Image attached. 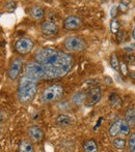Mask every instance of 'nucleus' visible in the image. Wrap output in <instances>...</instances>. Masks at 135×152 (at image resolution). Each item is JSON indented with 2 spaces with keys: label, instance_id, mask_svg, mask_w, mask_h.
Masks as SVG:
<instances>
[{
  "label": "nucleus",
  "instance_id": "nucleus-1",
  "mask_svg": "<svg viewBox=\"0 0 135 152\" xmlns=\"http://www.w3.org/2000/svg\"><path fill=\"white\" fill-rule=\"evenodd\" d=\"M33 60L44 68L47 80L67 76L74 66V58L58 49L43 47L35 51Z\"/></svg>",
  "mask_w": 135,
  "mask_h": 152
},
{
  "label": "nucleus",
  "instance_id": "nucleus-2",
  "mask_svg": "<svg viewBox=\"0 0 135 152\" xmlns=\"http://www.w3.org/2000/svg\"><path fill=\"white\" fill-rule=\"evenodd\" d=\"M38 92V81L24 74L19 79L17 88V99L20 104H27L32 102Z\"/></svg>",
  "mask_w": 135,
  "mask_h": 152
},
{
  "label": "nucleus",
  "instance_id": "nucleus-3",
  "mask_svg": "<svg viewBox=\"0 0 135 152\" xmlns=\"http://www.w3.org/2000/svg\"><path fill=\"white\" fill-rule=\"evenodd\" d=\"M63 87L60 84H53L43 90L41 94V100L43 104H53L59 100L63 95Z\"/></svg>",
  "mask_w": 135,
  "mask_h": 152
},
{
  "label": "nucleus",
  "instance_id": "nucleus-4",
  "mask_svg": "<svg viewBox=\"0 0 135 152\" xmlns=\"http://www.w3.org/2000/svg\"><path fill=\"white\" fill-rule=\"evenodd\" d=\"M63 46L67 49L69 52H73V53H78V52H82L83 50H85L86 48V42L80 36H76V35H72V36H68L67 38L63 42Z\"/></svg>",
  "mask_w": 135,
  "mask_h": 152
},
{
  "label": "nucleus",
  "instance_id": "nucleus-5",
  "mask_svg": "<svg viewBox=\"0 0 135 152\" xmlns=\"http://www.w3.org/2000/svg\"><path fill=\"white\" fill-rule=\"evenodd\" d=\"M24 74L28 75L29 77H31V78L34 79V80H36L38 82L40 80L47 79L44 68L42 67V65H40L38 62H35L34 60L25 64Z\"/></svg>",
  "mask_w": 135,
  "mask_h": 152
},
{
  "label": "nucleus",
  "instance_id": "nucleus-6",
  "mask_svg": "<svg viewBox=\"0 0 135 152\" xmlns=\"http://www.w3.org/2000/svg\"><path fill=\"white\" fill-rule=\"evenodd\" d=\"M34 49V42L30 37H27V36H23L20 37L16 40L15 42V50L17 51V53L22 56L29 54V53L32 52Z\"/></svg>",
  "mask_w": 135,
  "mask_h": 152
},
{
  "label": "nucleus",
  "instance_id": "nucleus-7",
  "mask_svg": "<svg viewBox=\"0 0 135 152\" xmlns=\"http://www.w3.org/2000/svg\"><path fill=\"white\" fill-rule=\"evenodd\" d=\"M24 61L21 57H15L10 63L7 68V78L12 81H15L20 77V74L23 69Z\"/></svg>",
  "mask_w": 135,
  "mask_h": 152
},
{
  "label": "nucleus",
  "instance_id": "nucleus-8",
  "mask_svg": "<svg viewBox=\"0 0 135 152\" xmlns=\"http://www.w3.org/2000/svg\"><path fill=\"white\" fill-rule=\"evenodd\" d=\"M102 96V90L99 86H93L86 92V99H85V106L93 107L100 102Z\"/></svg>",
  "mask_w": 135,
  "mask_h": 152
},
{
  "label": "nucleus",
  "instance_id": "nucleus-9",
  "mask_svg": "<svg viewBox=\"0 0 135 152\" xmlns=\"http://www.w3.org/2000/svg\"><path fill=\"white\" fill-rule=\"evenodd\" d=\"M82 26V20L81 18L74 15H71L68 16L67 18L63 20V28L68 31H73V30H77L80 27Z\"/></svg>",
  "mask_w": 135,
  "mask_h": 152
},
{
  "label": "nucleus",
  "instance_id": "nucleus-10",
  "mask_svg": "<svg viewBox=\"0 0 135 152\" xmlns=\"http://www.w3.org/2000/svg\"><path fill=\"white\" fill-rule=\"evenodd\" d=\"M41 32L44 36H54L58 33V26L56 23L51 22V21H44L41 23Z\"/></svg>",
  "mask_w": 135,
  "mask_h": 152
},
{
  "label": "nucleus",
  "instance_id": "nucleus-11",
  "mask_svg": "<svg viewBox=\"0 0 135 152\" xmlns=\"http://www.w3.org/2000/svg\"><path fill=\"white\" fill-rule=\"evenodd\" d=\"M27 134L29 139L35 143H40L44 140V132L38 125H30L27 129Z\"/></svg>",
  "mask_w": 135,
  "mask_h": 152
},
{
  "label": "nucleus",
  "instance_id": "nucleus-12",
  "mask_svg": "<svg viewBox=\"0 0 135 152\" xmlns=\"http://www.w3.org/2000/svg\"><path fill=\"white\" fill-rule=\"evenodd\" d=\"M123 122H124V118H117L110 124V126H109V128H108V134L110 138L115 139L120 136Z\"/></svg>",
  "mask_w": 135,
  "mask_h": 152
},
{
  "label": "nucleus",
  "instance_id": "nucleus-13",
  "mask_svg": "<svg viewBox=\"0 0 135 152\" xmlns=\"http://www.w3.org/2000/svg\"><path fill=\"white\" fill-rule=\"evenodd\" d=\"M55 123L59 127H69V126L73 125L74 118L67 114H59L55 118Z\"/></svg>",
  "mask_w": 135,
  "mask_h": 152
},
{
  "label": "nucleus",
  "instance_id": "nucleus-14",
  "mask_svg": "<svg viewBox=\"0 0 135 152\" xmlns=\"http://www.w3.org/2000/svg\"><path fill=\"white\" fill-rule=\"evenodd\" d=\"M85 99H86V92L83 90H78L73 94L71 102L74 106H81L82 104H85Z\"/></svg>",
  "mask_w": 135,
  "mask_h": 152
},
{
  "label": "nucleus",
  "instance_id": "nucleus-15",
  "mask_svg": "<svg viewBox=\"0 0 135 152\" xmlns=\"http://www.w3.org/2000/svg\"><path fill=\"white\" fill-rule=\"evenodd\" d=\"M29 15H30V17L32 19L38 21V20H42V19L44 18L45 10L42 6L35 4V5H32L30 8H29Z\"/></svg>",
  "mask_w": 135,
  "mask_h": 152
},
{
  "label": "nucleus",
  "instance_id": "nucleus-16",
  "mask_svg": "<svg viewBox=\"0 0 135 152\" xmlns=\"http://www.w3.org/2000/svg\"><path fill=\"white\" fill-rule=\"evenodd\" d=\"M124 120L127 122L131 127L135 126V107H129L125 111Z\"/></svg>",
  "mask_w": 135,
  "mask_h": 152
},
{
  "label": "nucleus",
  "instance_id": "nucleus-17",
  "mask_svg": "<svg viewBox=\"0 0 135 152\" xmlns=\"http://www.w3.org/2000/svg\"><path fill=\"white\" fill-rule=\"evenodd\" d=\"M82 147L84 152H99L98 143L94 139H89V140L84 141Z\"/></svg>",
  "mask_w": 135,
  "mask_h": 152
},
{
  "label": "nucleus",
  "instance_id": "nucleus-18",
  "mask_svg": "<svg viewBox=\"0 0 135 152\" xmlns=\"http://www.w3.org/2000/svg\"><path fill=\"white\" fill-rule=\"evenodd\" d=\"M18 152H35L32 143L28 140H23L19 143Z\"/></svg>",
  "mask_w": 135,
  "mask_h": 152
},
{
  "label": "nucleus",
  "instance_id": "nucleus-19",
  "mask_svg": "<svg viewBox=\"0 0 135 152\" xmlns=\"http://www.w3.org/2000/svg\"><path fill=\"white\" fill-rule=\"evenodd\" d=\"M111 145H112V147L114 149L121 151V150H124V149L128 146V141L126 140L125 138H120V137H117V138L113 139Z\"/></svg>",
  "mask_w": 135,
  "mask_h": 152
},
{
  "label": "nucleus",
  "instance_id": "nucleus-20",
  "mask_svg": "<svg viewBox=\"0 0 135 152\" xmlns=\"http://www.w3.org/2000/svg\"><path fill=\"white\" fill-rule=\"evenodd\" d=\"M109 64H110L111 68L115 72H120V65H121V62L119 60V57L115 53L111 54L110 58H109Z\"/></svg>",
  "mask_w": 135,
  "mask_h": 152
},
{
  "label": "nucleus",
  "instance_id": "nucleus-21",
  "mask_svg": "<svg viewBox=\"0 0 135 152\" xmlns=\"http://www.w3.org/2000/svg\"><path fill=\"white\" fill-rule=\"evenodd\" d=\"M121 29H120V22L117 21V19H111L110 21V31L113 34H117Z\"/></svg>",
  "mask_w": 135,
  "mask_h": 152
},
{
  "label": "nucleus",
  "instance_id": "nucleus-22",
  "mask_svg": "<svg viewBox=\"0 0 135 152\" xmlns=\"http://www.w3.org/2000/svg\"><path fill=\"white\" fill-rule=\"evenodd\" d=\"M131 134V126L127 123L125 120H124L123 124H122V128H121V132H120V136L125 137L127 134Z\"/></svg>",
  "mask_w": 135,
  "mask_h": 152
},
{
  "label": "nucleus",
  "instance_id": "nucleus-23",
  "mask_svg": "<svg viewBox=\"0 0 135 152\" xmlns=\"http://www.w3.org/2000/svg\"><path fill=\"white\" fill-rule=\"evenodd\" d=\"M128 147H129V152H135V132H131L128 140Z\"/></svg>",
  "mask_w": 135,
  "mask_h": 152
},
{
  "label": "nucleus",
  "instance_id": "nucleus-24",
  "mask_svg": "<svg viewBox=\"0 0 135 152\" xmlns=\"http://www.w3.org/2000/svg\"><path fill=\"white\" fill-rule=\"evenodd\" d=\"M129 5H130V1H125V0H123V1L120 2L119 6H117V10H119V12L125 14V12L129 10Z\"/></svg>",
  "mask_w": 135,
  "mask_h": 152
},
{
  "label": "nucleus",
  "instance_id": "nucleus-25",
  "mask_svg": "<svg viewBox=\"0 0 135 152\" xmlns=\"http://www.w3.org/2000/svg\"><path fill=\"white\" fill-rule=\"evenodd\" d=\"M124 58V61L126 63H129V64H134L135 63V54L133 53H126L125 55L123 56Z\"/></svg>",
  "mask_w": 135,
  "mask_h": 152
},
{
  "label": "nucleus",
  "instance_id": "nucleus-26",
  "mask_svg": "<svg viewBox=\"0 0 135 152\" xmlns=\"http://www.w3.org/2000/svg\"><path fill=\"white\" fill-rule=\"evenodd\" d=\"M120 72L123 76H129V72H128V65L125 61L121 62V65H120Z\"/></svg>",
  "mask_w": 135,
  "mask_h": 152
},
{
  "label": "nucleus",
  "instance_id": "nucleus-27",
  "mask_svg": "<svg viewBox=\"0 0 135 152\" xmlns=\"http://www.w3.org/2000/svg\"><path fill=\"white\" fill-rule=\"evenodd\" d=\"M4 7H5V10H15V7H16V2L15 1H7L5 3V5H4Z\"/></svg>",
  "mask_w": 135,
  "mask_h": 152
},
{
  "label": "nucleus",
  "instance_id": "nucleus-28",
  "mask_svg": "<svg viewBox=\"0 0 135 152\" xmlns=\"http://www.w3.org/2000/svg\"><path fill=\"white\" fill-rule=\"evenodd\" d=\"M117 40L119 42H123L124 39L126 38V36H127V34H126V32L125 31H123V30H120L119 32H117Z\"/></svg>",
  "mask_w": 135,
  "mask_h": 152
},
{
  "label": "nucleus",
  "instance_id": "nucleus-29",
  "mask_svg": "<svg viewBox=\"0 0 135 152\" xmlns=\"http://www.w3.org/2000/svg\"><path fill=\"white\" fill-rule=\"evenodd\" d=\"M124 51H126L127 53H132L135 50V44H130V46L128 47H124L123 48Z\"/></svg>",
  "mask_w": 135,
  "mask_h": 152
},
{
  "label": "nucleus",
  "instance_id": "nucleus-30",
  "mask_svg": "<svg viewBox=\"0 0 135 152\" xmlns=\"http://www.w3.org/2000/svg\"><path fill=\"white\" fill-rule=\"evenodd\" d=\"M117 12H119V10H117V6H113V7L111 8V12H110L111 19H115V16H117Z\"/></svg>",
  "mask_w": 135,
  "mask_h": 152
},
{
  "label": "nucleus",
  "instance_id": "nucleus-31",
  "mask_svg": "<svg viewBox=\"0 0 135 152\" xmlns=\"http://www.w3.org/2000/svg\"><path fill=\"white\" fill-rule=\"evenodd\" d=\"M129 77L131 79H133V80H135V72H129Z\"/></svg>",
  "mask_w": 135,
  "mask_h": 152
},
{
  "label": "nucleus",
  "instance_id": "nucleus-32",
  "mask_svg": "<svg viewBox=\"0 0 135 152\" xmlns=\"http://www.w3.org/2000/svg\"><path fill=\"white\" fill-rule=\"evenodd\" d=\"M132 37H133V39L135 40V27L132 29Z\"/></svg>",
  "mask_w": 135,
  "mask_h": 152
}]
</instances>
